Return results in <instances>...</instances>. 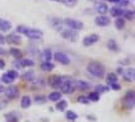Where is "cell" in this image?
Segmentation results:
<instances>
[{
  "instance_id": "52a82bcc",
  "label": "cell",
  "mask_w": 135,
  "mask_h": 122,
  "mask_svg": "<svg viewBox=\"0 0 135 122\" xmlns=\"http://www.w3.org/2000/svg\"><path fill=\"white\" fill-rule=\"evenodd\" d=\"M29 66H34V61L29 59H16L14 62L15 68H23V67H29Z\"/></svg>"
},
{
  "instance_id": "f6af8a7d",
  "label": "cell",
  "mask_w": 135,
  "mask_h": 122,
  "mask_svg": "<svg viewBox=\"0 0 135 122\" xmlns=\"http://www.w3.org/2000/svg\"><path fill=\"white\" fill-rule=\"evenodd\" d=\"M109 1H111V3H116V4H118V3H119L120 0H109Z\"/></svg>"
},
{
  "instance_id": "1f68e13d",
  "label": "cell",
  "mask_w": 135,
  "mask_h": 122,
  "mask_svg": "<svg viewBox=\"0 0 135 122\" xmlns=\"http://www.w3.org/2000/svg\"><path fill=\"white\" fill-rule=\"evenodd\" d=\"M23 78H24L25 81H33L34 80V72L33 71H28V72H25L23 75Z\"/></svg>"
},
{
  "instance_id": "d6a6232c",
  "label": "cell",
  "mask_w": 135,
  "mask_h": 122,
  "mask_svg": "<svg viewBox=\"0 0 135 122\" xmlns=\"http://www.w3.org/2000/svg\"><path fill=\"white\" fill-rule=\"evenodd\" d=\"M123 15L125 16V19L128 20H134V11L133 10H126L123 13Z\"/></svg>"
},
{
  "instance_id": "7a4b0ae2",
  "label": "cell",
  "mask_w": 135,
  "mask_h": 122,
  "mask_svg": "<svg viewBox=\"0 0 135 122\" xmlns=\"http://www.w3.org/2000/svg\"><path fill=\"white\" fill-rule=\"evenodd\" d=\"M134 103H135V96H134V91L130 90L128 91L126 95L123 98V105L126 110H133L134 108Z\"/></svg>"
},
{
  "instance_id": "cb8c5ba5",
  "label": "cell",
  "mask_w": 135,
  "mask_h": 122,
  "mask_svg": "<svg viewBox=\"0 0 135 122\" xmlns=\"http://www.w3.org/2000/svg\"><path fill=\"white\" fill-rule=\"evenodd\" d=\"M41 70H44V71H51V70H54V63L50 62V61H44L41 63Z\"/></svg>"
},
{
  "instance_id": "2e32d148",
  "label": "cell",
  "mask_w": 135,
  "mask_h": 122,
  "mask_svg": "<svg viewBox=\"0 0 135 122\" xmlns=\"http://www.w3.org/2000/svg\"><path fill=\"white\" fill-rule=\"evenodd\" d=\"M5 118H6V122H18L20 120V115L18 112H9L5 115Z\"/></svg>"
},
{
  "instance_id": "30bf717a",
  "label": "cell",
  "mask_w": 135,
  "mask_h": 122,
  "mask_svg": "<svg viewBox=\"0 0 135 122\" xmlns=\"http://www.w3.org/2000/svg\"><path fill=\"white\" fill-rule=\"evenodd\" d=\"M54 59L56 60L59 63H63V65L70 63V59H69L64 52H55V54H54Z\"/></svg>"
},
{
  "instance_id": "d590c367",
  "label": "cell",
  "mask_w": 135,
  "mask_h": 122,
  "mask_svg": "<svg viewBox=\"0 0 135 122\" xmlns=\"http://www.w3.org/2000/svg\"><path fill=\"white\" fill-rule=\"evenodd\" d=\"M78 102L88 105V103H90V100H89L88 97H85V96H79V97H78Z\"/></svg>"
},
{
  "instance_id": "74e56055",
  "label": "cell",
  "mask_w": 135,
  "mask_h": 122,
  "mask_svg": "<svg viewBox=\"0 0 135 122\" xmlns=\"http://www.w3.org/2000/svg\"><path fill=\"white\" fill-rule=\"evenodd\" d=\"M110 87H111V90H114V91H118V90H120L121 88V86L119 85L118 82H115V83H110Z\"/></svg>"
},
{
  "instance_id": "9a60e30c",
  "label": "cell",
  "mask_w": 135,
  "mask_h": 122,
  "mask_svg": "<svg viewBox=\"0 0 135 122\" xmlns=\"http://www.w3.org/2000/svg\"><path fill=\"white\" fill-rule=\"evenodd\" d=\"M61 82H63V77H60V76H51L49 78V85L51 87H60Z\"/></svg>"
},
{
  "instance_id": "ba28073f",
  "label": "cell",
  "mask_w": 135,
  "mask_h": 122,
  "mask_svg": "<svg viewBox=\"0 0 135 122\" xmlns=\"http://www.w3.org/2000/svg\"><path fill=\"white\" fill-rule=\"evenodd\" d=\"M4 92L6 95V97L13 100V98H16L19 96V88L16 86H9L8 88H4Z\"/></svg>"
},
{
  "instance_id": "d4e9b609",
  "label": "cell",
  "mask_w": 135,
  "mask_h": 122,
  "mask_svg": "<svg viewBox=\"0 0 135 122\" xmlns=\"http://www.w3.org/2000/svg\"><path fill=\"white\" fill-rule=\"evenodd\" d=\"M115 26H116V29H119V30L124 29V26H125V21H124V19H121V16L115 20Z\"/></svg>"
},
{
  "instance_id": "7402d4cb",
  "label": "cell",
  "mask_w": 135,
  "mask_h": 122,
  "mask_svg": "<svg viewBox=\"0 0 135 122\" xmlns=\"http://www.w3.org/2000/svg\"><path fill=\"white\" fill-rule=\"evenodd\" d=\"M41 59L44 60V61H50V60L53 59V54H51V51L49 49H45L41 52Z\"/></svg>"
},
{
  "instance_id": "f1b7e54d",
  "label": "cell",
  "mask_w": 135,
  "mask_h": 122,
  "mask_svg": "<svg viewBox=\"0 0 135 122\" xmlns=\"http://www.w3.org/2000/svg\"><path fill=\"white\" fill-rule=\"evenodd\" d=\"M0 80H1V81H3L4 83H8V85H9V83H11L13 81H14V78H11V77L9 76V75H8V73H4V75H3V76L0 77Z\"/></svg>"
},
{
  "instance_id": "c3c4849f",
  "label": "cell",
  "mask_w": 135,
  "mask_h": 122,
  "mask_svg": "<svg viewBox=\"0 0 135 122\" xmlns=\"http://www.w3.org/2000/svg\"><path fill=\"white\" fill-rule=\"evenodd\" d=\"M53 1H60V0H53Z\"/></svg>"
},
{
  "instance_id": "60d3db41",
  "label": "cell",
  "mask_w": 135,
  "mask_h": 122,
  "mask_svg": "<svg viewBox=\"0 0 135 122\" xmlns=\"http://www.w3.org/2000/svg\"><path fill=\"white\" fill-rule=\"evenodd\" d=\"M35 102L36 103H44L45 102V100H43V97H36L35 98Z\"/></svg>"
},
{
  "instance_id": "4dcf8cb0",
  "label": "cell",
  "mask_w": 135,
  "mask_h": 122,
  "mask_svg": "<svg viewBox=\"0 0 135 122\" xmlns=\"http://www.w3.org/2000/svg\"><path fill=\"white\" fill-rule=\"evenodd\" d=\"M108 90H109V87H106V86H104V85H98L97 87H95V92H98L99 95H100V93L106 92Z\"/></svg>"
},
{
  "instance_id": "d6986e66",
  "label": "cell",
  "mask_w": 135,
  "mask_h": 122,
  "mask_svg": "<svg viewBox=\"0 0 135 122\" xmlns=\"http://www.w3.org/2000/svg\"><path fill=\"white\" fill-rule=\"evenodd\" d=\"M49 101H53V102H58L59 100L61 98V92H59V91H54V92H50L49 93Z\"/></svg>"
},
{
  "instance_id": "83f0119b",
  "label": "cell",
  "mask_w": 135,
  "mask_h": 122,
  "mask_svg": "<svg viewBox=\"0 0 135 122\" xmlns=\"http://www.w3.org/2000/svg\"><path fill=\"white\" fill-rule=\"evenodd\" d=\"M88 98H89L90 101H94V102H97V101H99V98H100V95L94 91V92H90V93H89Z\"/></svg>"
},
{
  "instance_id": "5b68a950",
  "label": "cell",
  "mask_w": 135,
  "mask_h": 122,
  "mask_svg": "<svg viewBox=\"0 0 135 122\" xmlns=\"http://www.w3.org/2000/svg\"><path fill=\"white\" fill-rule=\"evenodd\" d=\"M60 88H61V93H65V95H69V93L74 92V86L70 80H66L65 77H63V82L60 85Z\"/></svg>"
},
{
  "instance_id": "b9f144b4",
  "label": "cell",
  "mask_w": 135,
  "mask_h": 122,
  "mask_svg": "<svg viewBox=\"0 0 135 122\" xmlns=\"http://www.w3.org/2000/svg\"><path fill=\"white\" fill-rule=\"evenodd\" d=\"M4 43H5V38H4V36H3L1 34H0V45L4 44Z\"/></svg>"
},
{
  "instance_id": "5bb4252c",
  "label": "cell",
  "mask_w": 135,
  "mask_h": 122,
  "mask_svg": "<svg viewBox=\"0 0 135 122\" xmlns=\"http://www.w3.org/2000/svg\"><path fill=\"white\" fill-rule=\"evenodd\" d=\"M95 24L99 25V26H108L110 24V19L105 15H100V16L95 18Z\"/></svg>"
},
{
  "instance_id": "44dd1931",
  "label": "cell",
  "mask_w": 135,
  "mask_h": 122,
  "mask_svg": "<svg viewBox=\"0 0 135 122\" xmlns=\"http://www.w3.org/2000/svg\"><path fill=\"white\" fill-rule=\"evenodd\" d=\"M30 105H31V98L29 96H24V97L21 98V102H20L21 108H29Z\"/></svg>"
},
{
  "instance_id": "f546056e",
  "label": "cell",
  "mask_w": 135,
  "mask_h": 122,
  "mask_svg": "<svg viewBox=\"0 0 135 122\" xmlns=\"http://www.w3.org/2000/svg\"><path fill=\"white\" fill-rule=\"evenodd\" d=\"M66 118L69 121H75L78 118V115L74 111H66Z\"/></svg>"
},
{
  "instance_id": "6da1fadb",
  "label": "cell",
  "mask_w": 135,
  "mask_h": 122,
  "mask_svg": "<svg viewBox=\"0 0 135 122\" xmlns=\"http://www.w3.org/2000/svg\"><path fill=\"white\" fill-rule=\"evenodd\" d=\"M86 70L89 73H91L94 77H99L101 78L105 73V68L101 63L97 62V61H93V62H89L86 66Z\"/></svg>"
},
{
  "instance_id": "484cf974",
  "label": "cell",
  "mask_w": 135,
  "mask_h": 122,
  "mask_svg": "<svg viewBox=\"0 0 135 122\" xmlns=\"http://www.w3.org/2000/svg\"><path fill=\"white\" fill-rule=\"evenodd\" d=\"M106 81H108L109 85H110V83H115V82H118V76H116L115 73H109V75L106 76Z\"/></svg>"
},
{
  "instance_id": "8fae6325",
  "label": "cell",
  "mask_w": 135,
  "mask_h": 122,
  "mask_svg": "<svg viewBox=\"0 0 135 122\" xmlns=\"http://www.w3.org/2000/svg\"><path fill=\"white\" fill-rule=\"evenodd\" d=\"M73 83V86L74 88H79V90H89V88L91 87V85L86 81H81V80H76V81H74Z\"/></svg>"
},
{
  "instance_id": "4316f807",
  "label": "cell",
  "mask_w": 135,
  "mask_h": 122,
  "mask_svg": "<svg viewBox=\"0 0 135 122\" xmlns=\"http://www.w3.org/2000/svg\"><path fill=\"white\" fill-rule=\"evenodd\" d=\"M108 47L110 50H113V51H118L119 50V46H118V44H116L115 40H109V43H108Z\"/></svg>"
},
{
  "instance_id": "603a6c76",
  "label": "cell",
  "mask_w": 135,
  "mask_h": 122,
  "mask_svg": "<svg viewBox=\"0 0 135 122\" xmlns=\"http://www.w3.org/2000/svg\"><path fill=\"white\" fill-rule=\"evenodd\" d=\"M68 107V102L65 100H59L56 102V110L58 111H65Z\"/></svg>"
},
{
  "instance_id": "836d02e7",
  "label": "cell",
  "mask_w": 135,
  "mask_h": 122,
  "mask_svg": "<svg viewBox=\"0 0 135 122\" xmlns=\"http://www.w3.org/2000/svg\"><path fill=\"white\" fill-rule=\"evenodd\" d=\"M10 54L13 55L15 59H21V51L19 49H11L10 50Z\"/></svg>"
},
{
  "instance_id": "8d00e7d4",
  "label": "cell",
  "mask_w": 135,
  "mask_h": 122,
  "mask_svg": "<svg viewBox=\"0 0 135 122\" xmlns=\"http://www.w3.org/2000/svg\"><path fill=\"white\" fill-rule=\"evenodd\" d=\"M6 73H8V75H9L11 78H14V80H15V78H18V76H19V73L16 72L15 70H10L9 72H6Z\"/></svg>"
},
{
  "instance_id": "7bdbcfd3",
  "label": "cell",
  "mask_w": 135,
  "mask_h": 122,
  "mask_svg": "<svg viewBox=\"0 0 135 122\" xmlns=\"http://www.w3.org/2000/svg\"><path fill=\"white\" fill-rule=\"evenodd\" d=\"M4 66H5L4 61H3V60H0V68H4Z\"/></svg>"
},
{
  "instance_id": "277c9868",
  "label": "cell",
  "mask_w": 135,
  "mask_h": 122,
  "mask_svg": "<svg viewBox=\"0 0 135 122\" xmlns=\"http://www.w3.org/2000/svg\"><path fill=\"white\" fill-rule=\"evenodd\" d=\"M63 23L66 25L69 29L75 30V31H78V30H81L83 28H84V24H83L81 21H78V20H74V19H65Z\"/></svg>"
},
{
  "instance_id": "ffe728a7",
  "label": "cell",
  "mask_w": 135,
  "mask_h": 122,
  "mask_svg": "<svg viewBox=\"0 0 135 122\" xmlns=\"http://www.w3.org/2000/svg\"><path fill=\"white\" fill-rule=\"evenodd\" d=\"M123 13H124V10L121 9L120 6L118 8V6H114V8H111L110 9V14L113 15V16H115V18H120V16H123Z\"/></svg>"
},
{
  "instance_id": "bcb514c9",
  "label": "cell",
  "mask_w": 135,
  "mask_h": 122,
  "mask_svg": "<svg viewBox=\"0 0 135 122\" xmlns=\"http://www.w3.org/2000/svg\"><path fill=\"white\" fill-rule=\"evenodd\" d=\"M4 52H5V51H4V50H3V49H1V47H0V55H3V54H4Z\"/></svg>"
},
{
  "instance_id": "e0dca14e",
  "label": "cell",
  "mask_w": 135,
  "mask_h": 122,
  "mask_svg": "<svg viewBox=\"0 0 135 122\" xmlns=\"http://www.w3.org/2000/svg\"><path fill=\"white\" fill-rule=\"evenodd\" d=\"M11 29V23L5 19H0V31H9Z\"/></svg>"
},
{
  "instance_id": "3957f363",
  "label": "cell",
  "mask_w": 135,
  "mask_h": 122,
  "mask_svg": "<svg viewBox=\"0 0 135 122\" xmlns=\"http://www.w3.org/2000/svg\"><path fill=\"white\" fill-rule=\"evenodd\" d=\"M24 35L28 38V39L30 40H40V39H43V31L41 30H38V29H28L25 30V33Z\"/></svg>"
},
{
  "instance_id": "ee69618b",
  "label": "cell",
  "mask_w": 135,
  "mask_h": 122,
  "mask_svg": "<svg viewBox=\"0 0 135 122\" xmlns=\"http://www.w3.org/2000/svg\"><path fill=\"white\" fill-rule=\"evenodd\" d=\"M118 73H123V68H121V67L118 68Z\"/></svg>"
},
{
  "instance_id": "ab89813d",
  "label": "cell",
  "mask_w": 135,
  "mask_h": 122,
  "mask_svg": "<svg viewBox=\"0 0 135 122\" xmlns=\"http://www.w3.org/2000/svg\"><path fill=\"white\" fill-rule=\"evenodd\" d=\"M118 4H119L120 8H123V6H128V5H129V0H120Z\"/></svg>"
},
{
  "instance_id": "e575fe53",
  "label": "cell",
  "mask_w": 135,
  "mask_h": 122,
  "mask_svg": "<svg viewBox=\"0 0 135 122\" xmlns=\"http://www.w3.org/2000/svg\"><path fill=\"white\" fill-rule=\"evenodd\" d=\"M64 4L66 5V6H69V8H73V6H75L78 3V0H61Z\"/></svg>"
},
{
  "instance_id": "7dc6e473",
  "label": "cell",
  "mask_w": 135,
  "mask_h": 122,
  "mask_svg": "<svg viewBox=\"0 0 135 122\" xmlns=\"http://www.w3.org/2000/svg\"><path fill=\"white\" fill-rule=\"evenodd\" d=\"M0 92H4V87L3 86H0Z\"/></svg>"
},
{
  "instance_id": "7c38bea8",
  "label": "cell",
  "mask_w": 135,
  "mask_h": 122,
  "mask_svg": "<svg viewBox=\"0 0 135 122\" xmlns=\"http://www.w3.org/2000/svg\"><path fill=\"white\" fill-rule=\"evenodd\" d=\"M94 8H95V11L99 13V14H101V15L106 14V13H108V10H109L108 5H106L105 3H103V1H98V3H95Z\"/></svg>"
},
{
  "instance_id": "ac0fdd59",
  "label": "cell",
  "mask_w": 135,
  "mask_h": 122,
  "mask_svg": "<svg viewBox=\"0 0 135 122\" xmlns=\"http://www.w3.org/2000/svg\"><path fill=\"white\" fill-rule=\"evenodd\" d=\"M5 39H6L5 41H8L10 44H20V35H18V34H10Z\"/></svg>"
},
{
  "instance_id": "8992f818",
  "label": "cell",
  "mask_w": 135,
  "mask_h": 122,
  "mask_svg": "<svg viewBox=\"0 0 135 122\" xmlns=\"http://www.w3.org/2000/svg\"><path fill=\"white\" fill-rule=\"evenodd\" d=\"M60 34L65 40H70V41H75L78 39V33L75 30L71 29H65L63 31H60Z\"/></svg>"
},
{
  "instance_id": "4fadbf2b",
  "label": "cell",
  "mask_w": 135,
  "mask_h": 122,
  "mask_svg": "<svg viewBox=\"0 0 135 122\" xmlns=\"http://www.w3.org/2000/svg\"><path fill=\"white\" fill-rule=\"evenodd\" d=\"M123 76H124V80L125 81H129V82H133L135 78V70L134 67H129L125 72H123Z\"/></svg>"
},
{
  "instance_id": "f35d334b",
  "label": "cell",
  "mask_w": 135,
  "mask_h": 122,
  "mask_svg": "<svg viewBox=\"0 0 135 122\" xmlns=\"http://www.w3.org/2000/svg\"><path fill=\"white\" fill-rule=\"evenodd\" d=\"M26 29H28V28H25V26H23V25H20V26H18V28H16V31H18V33H20V34H24Z\"/></svg>"
},
{
  "instance_id": "9c48e42d",
  "label": "cell",
  "mask_w": 135,
  "mask_h": 122,
  "mask_svg": "<svg viewBox=\"0 0 135 122\" xmlns=\"http://www.w3.org/2000/svg\"><path fill=\"white\" fill-rule=\"evenodd\" d=\"M98 41H99V35L91 34V35H88L86 38L83 40V45L84 46H91V45H94Z\"/></svg>"
}]
</instances>
